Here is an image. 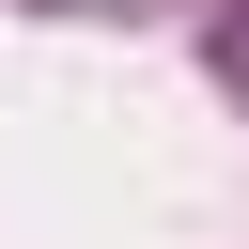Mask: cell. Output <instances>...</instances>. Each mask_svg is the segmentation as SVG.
Returning a JSON list of instances; mask_svg holds the SVG:
<instances>
[{
  "label": "cell",
  "mask_w": 249,
  "mask_h": 249,
  "mask_svg": "<svg viewBox=\"0 0 249 249\" xmlns=\"http://www.w3.org/2000/svg\"><path fill=\"white\" fill-rule=\"evenodd\" d=\"M233 47H249V16H233Z\"/></svg>",
  "instance_id": "6da1fadb"
}]
</instances>
